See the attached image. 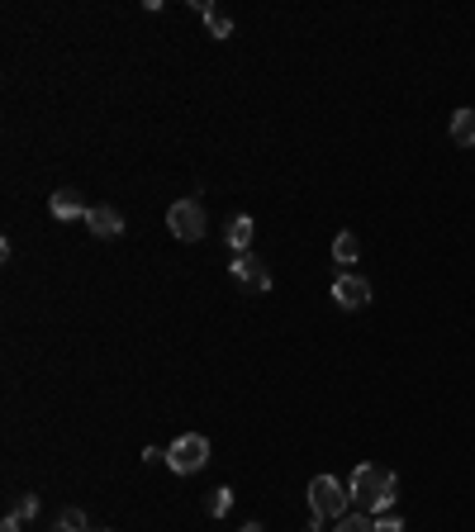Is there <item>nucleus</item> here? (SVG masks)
<instances>
[{
	"instance_id": "f03ea898",
	"label": "nucleus",
	"mask_w": 475,
	"mask_h": 532,
	"mask_svg": "<svg viewBox=\"0 0 475 532\" xmlns=\"http://www.w3.org/2000/svg\"><path fill=\"white\" fill-rule=\"evenodd\" d=\"M347 504H352V490L338 476H314L310 480V513H314V519H324V523L333 519V523H338L347 513Z\"/></svg>"
},
{
	"instance_id": "4468645a",
	"label": "nucleus",
	"mask_w": 475,
	"mask_h": 532,
	"mask_svg": "<svg viewBox=\"0 0 475 532\" xmlns=\"http://www.w3.org/2000/svg\"><path fill=\"white\" fill-rule=\"evenodd\" d=\"M333 532H371V513H343Z\"/></svg>"
},
{
	"instance_id": "39448f33",
	"label": "nucleus",
	"mask_w": 475,
	"mask_h": 532,
	"mask_svg": "<svg viewBox=\"0 0 475 532\" xmlns=\"http://www.w3.org/2000/svg\"><path fill=\"white\" fill-rule=\"evenodd\" d=\"M333 304H343V309L371 304V281L357 276V271H338V276H333Z\"/></svg>"
},
{
	"instance_id": "ddd939ff",
	"label": "nucleus",
	"mask_w": 475,
	"mask_h": 532,
	"mask_svg": "<svg viewBox=\"0 0 475 532\" xmlns=\"http://www.w3.org/2000/svg\"><path fill=\"white\" fill-rule=\"evenodd\" d=\"M228 509H233V490H224V485H219V490L205 494V513H209V519H224Z\"/></svg>"
},
{
	"instance_id": "a211bd4d",
	"label": "nucleus",
	"mask_w": 475,
	"mask_h": 532,
	"mask_svg": "<svg viewBox=\"0 0 475 532\" xmlns=\"http://www.w3.org/2000/svg\"><path fill=\"white\" fill-rule=\"evenodd\" d=\"M0 532H24V519H14V513H10V519L0 523Z\"/></svg>"
},
{
	"instance_id": "6e6552de",
	"label": "nucleus",
	"mask_w": 475,
	"mask_h": 532,
	"mask_svg": "<svg viewBox=\"0 0 475 532\" xmlns=\"http://www.w3.org/2000/svg\"><path fill=\"white\" fill-rule=\"evenodd\" d=\"M86 224H90V233H100V238H119V233H124V215H119L115 205H90Z\"/></svg>"
},
{
	"instance_id": "1a4fd4ad",
	"label": "nucleus",
	"mask_w": 475,
	"mask_h": 532,
	"mask_svg": "<svg viewBox=\"0 0 475 532\" xmlns=\"http://www.w3.org/2000/svg\"><path fill=\"white\" fill-rule=\"evenodd\" d=\"M357 257H361V238L352 233V228H343V233L333 238V262H338V266H352Z\"/></svg>"
},
{
	"instance_id": "9d476101",
	"label": "nucleus",
	"mask_w": 475,
	"mask_h": 532,
	"mask_svg": "<svg viewBox=\"0 0 475 532\" xmlns=\"http://www.w3.org/2000/svg\"><path fill=\"white\" fill-rule=\"evenodd\" d=\"M447 133H452V143H456V148H475V110H456Z\"/></svg>"
},
{
	"instance_id": "6ab92c4d",
	"label": "nucleus",
	"mask_w": 475,
	"mask_h": 532,
	"mask_svg": "<svg viewBox=\"0 0 475 532\" xmlns=\"http://www.w3.org/2000/svg\"><path fill=\"white\" fill-rule=\"evenodd\" d=\"M304 532H324V519H314V513H310V528H304Z\"/></svg>"
},
{
	"instance_id": "423d86ee",
	"label": "nucleus",
	"mask_w": 475,
	"mask_h": 532,
	"mask_svg": "<svg viewBox=\"0 0 475 532\" xmlns=\"http://www.w3.org/2000/svg\"><path fill=\"white\" fill-rule=\"evenodd\" d=\"M228 276H233L242 291H252V295H267V291H271V271L257 262V257H248V252H238V257H233Z\"/></svg>"
},
{
	"instance_id": "f3484780",
	"label": "nucleus",
	"mask_w": 475,
	"mask_h": 532,
	"mask_svg": "<svg viewBox=\"0 0 475 532\" xmlns=\"http://www.w3.org/2000/svg\"><path fill=\"white\" fill-rule=\"evenodd\" d=\"M371 532H404V523L394 513H380V519H371Z\"/></svg>"
},
{
	"instance_id": "7ed1b4c3",
	"label": "nucleus",
	"mask_w": 475,
	"mask_h": 532,
	"mask_svg": "<svg viewBox=\"0 0 475 532\" xmlns=\"http://www.w3.org/2000/svg\"><path fill=\"white\" fill-rule=\"evenodd\" d=\"M205 461H209V443L200 433H186L166 447V466H172L176 476H195V470H205Z\"/></svg>"
},
{
	"instance_id": "412c9836",
	"label": "nucleus",
	"mask_w": 475,
	"mask_h": 532,
	"mask_svg": "<svg viewBox=\"0 0 475 532\" xmlns=\"http://www.w3.org/2000/svg\"><path fill=\"white\" fill-rule=\"evenodd\" d=\"M90 532H110V528H90Z\"/></svg>"
},
{
	"instance_id": "f8f14e48",
	"label": "nucleus",
	"mask_w": 475,
	"mask_h": 532,
	"mask_svg": "<svg viewBox=\"0 0 475 532\" xmlns=\"http://www.w3.org/2000/svg\"><path fill=\"white\" fill-rule=\"evenodd\" d=\"M252 233H257V224H252L248 215H233V224H228V248H233V252H248Z\"/></svg>"
},
{
	"instance_id": "2eb2a0df",
	"label": "nucleus",
	"mask_w": 475,
	"mask_h": 532,
	"mask_svg": "<svg viewBox=\"0 0 475 532\" xmlns=\"http://www.w3.org/2000/svg\"><path fill=\"white\" fill-rule=\"evenodd\" d=\"M57 532H90V523H86L81 509H63V519H57Z\"/></svg>"
},
{
	"instance_id": "0eeeda50",
	"label": "nucleus",
	"mask_w": 475,
	"mask_h": 532,
	"mask_svg": "<svg viewBox=\"0 0 475 532\" xmlns=\"http://www.w3.org/2000/svg\"><path fill=\"white\" fill-rule=\"evenodd\" d=\"M48 209H53V219H63V224H72V219H86L90 215V205L81 200V190H53V200H48Z\"/></svg>"
},
{
	"instance_id": "20e7f679",
	"label": "nucleus",
	"mask_w": 475,
	"mask_h": 532,
	"mask_svg": "<svg viewBox=\"0 0 475 532\" xmlns=\"http://www.w3.org/2000/svg\"><path fill=\"white\" fill-rule=\"evenodd\" d=\"M166 228H172V233L181 238V242H200L205 238V205L195 200H176L172 209H166Z\"/></svg>"
},
{
	"instance_id": "f257e3e1",
	"label": "nucleus",
	"mask_w": 475,
	"mask_h": 532,
	"mask_svg": "<svg viewBox=\"0 0 475 532\" xmlns=\"http://www.w3.org/2000/svg\"><path fill=\"white\" fill-rule=\"evenodd\" d=\"M352 504H357V513H371V519H380V513H390L394 504V470L386 466H371L361 461L357 470H352Z\"/></svg>"
},
{
	"instance_id": "9b49d317",
	"label": "nucleus",
	"mask_w": 475,
	"mask_h": 532,
	"mask_svg": "<svg viewBox=\"0 0 475 532\" xmlns=\"http://www.w3.org/2000/svg\"><path fill=\"white\" fill-rule=\"evenodd\" d=\"M195 10L205 14V24H209V34H214V38H228V34H233V20H228L219 5H205V0H195Z\"/></svg>"
},
{
	"instance_id": "aec40b11",
	"label": "nucleus",
	"mask_w": 475,
	"mask_h": 532,
	"mask_svg": "<svg viewBox=\"0 0 475 532\" xmlns=\"http://www.w3.org/2000/svg\"><path fill=\"white\" fill-rule=\"evenodd\" d=\"M242 532H262V523H248V528H242Z\"/></svg>"
},
{
	"instance_id": "dca6fc26",
	"label": "nucleus",
	"mask_w": 475,
	"mask_h": 532,
	"mask_svg": "<svg viewBox=\"0 0 475 532\" xmlns=\"http://www.w3.org/2000/svg\"><path fill=\"white\" fill-rule=\"evenodd\" d=\"M10 513H14V519H24V523H29V519L38 513V494H20V504H14Z\"/></svg>"
}]
</instances>
